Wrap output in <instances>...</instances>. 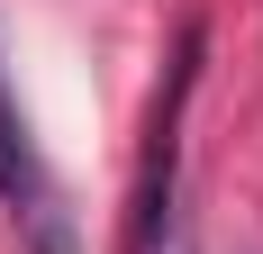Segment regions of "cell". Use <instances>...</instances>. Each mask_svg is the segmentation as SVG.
I'll list each match as a JSON object with an SVG mask.
<instances>
[{"mask_svg": "<svg viewBox=\"0 0 263 254\" xmlns=\"http://www.w3.org/2000/svg\"><path fill=\"white\" fill-rule=\"evenodd\" d=\"M0 200H18V218H36L46 254H64V227H54V200H46V173H36V146H27V118L9 109V91H0Z\"/></svg>", "mask_w": 263, "mask_h": 254, "instance_id": "6da1fadb", "label": "cell"}]
</instances>
